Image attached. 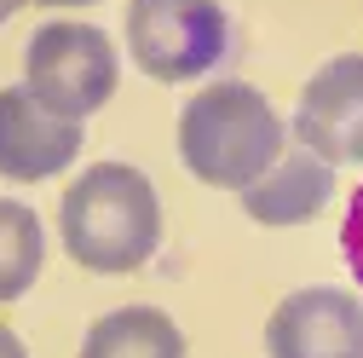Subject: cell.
<instances>
[{"label": "cell", "mask_w": 363, "mask_h": 358, "mask_svg": "<svg viewBox=\"0 0 363 358\" xmlns=\"http://www.w3.org/2000/svg\"><path fill=\"white\" fill-rule=\"evenodd\" d=\"M81 121L47 110L29 87L0 93V173L6 179H52L81 156Z\"/></svg>", "instance_id": "52a82bcc"}, {"label": "cell", "mask_w": 363, "mask_h": 358, "mask_svg": "<svg viewBox=\"0 0 363 358\" xmlns=\"http://www.w3.org/2000/svg\"><path fill=\"white\" fill-rule=\"evenodd\" d=\"M340 254H346L352 278H357V289H363V179H357V191H352V202H346V226H340Z\"/></svg>", "instance_id": "8fae6325"}, {"label": "cell", "mask_w": 363, "mask_h": 358, "mask_svg": "<svg viewBox=\"0 0 363 358\" xmlns=\"http://www.w3.org/2000/svg\"><path fill=\"white\" fill-rule=\"evenodd\" d=\"M283 116L271 110L265 93L242 81H219L179 110V156L202 185L248 191L254 179L283 156Z\"/></svg>", "instance_id": "7a4b0ae2"}, {"label": "cell", "mask_w": 363, "mask_h": 358, "mask_svg": "<svg viewBox=\"0 0 363 358\" xmlns=\"http://www.w3.org/2000/svg\"><path fill=\"white\" fill-rule=\"evenodd\" d=\"M23 87L58 116L81 121L116 93V47L93 23H40L23 53Z\"/></svg>", "instance_id": "277c9868"}, {"label": "cell", "mask_w": 363, "mask_h": 358, "mask_svg": "<svg viewBox=\"0 0 363 358\" xmlns=\"http://www.w3.org/2000/svg\"><path fill=\"white\" fill-rule=\"evenodd\" d=\"M58 232L75 266L86 272H139L162 243V202L156 185L133 168V162H99L86 168L75 185L64 191L58 208Z\"/></svg>", "instance_id": "6da1fadb"}, {"label": "cell", "mask_w": 363, "mask_h": 358, "mask_svg": "<svg viewBox=\"0 0 363 358\" xmlns=\"http://www.w3.org/2000/svg\"><path fill=\"white\" fill-rule=\"evenodd\" d=\"M127 47L150 81H196L231 47V18L219 0H133Z\"/></svg>", "instance_id": "3957f363"}, {"label": "cell", "mask_w": 363, "mask_h": 358, "mask_svg": "<svg viewBox=\"0 0 363 358\" xmlns=\"http://www.w3.org/2000/svg\"><path fill=\"white\" fill-rule=\"evenodd\" d=\"M81 358H185V335L162 306H121L86 330Z\"/></svg>", "instance_id": "9c48e42d"}, {"label": "cell", "mask_w": 363, "mask_h": 358, "mask_svg": "<svg viewBox=\"0 0 363 358\" xmlns=\"http://www.w3.org/2000/svg\"><path fill=\"white\" fill-rule=\"evenodd\" d=\"M271 358H363V300L346 289H300L265 324Z\"/></svg>", "instance_id": "8992f818"}, {"label": "cell", "mask_w": 363, "mask_h": 358, "mask_svg": "<svg viewBox=\"0 0 363 358\" xmlns=\"http://www.w3.org/2000/svg\"><path fill=\"white\" fill-rule=\"evenodd\" d=\"M329 197H335V168L300 145V151H283L242 191V208H248L254 226H300V219L323 214Z\"/></svg>", "instance_id": "ba28073f"}, {"label": "cell", "mask_w": 363, "mask_h": 358, "mask_svg": "<svg viewBox=\"0 0 363 358\" xmlns=\"http://www.w3.org/2000/svg\"><path fill=\"white\" fill-rule=\"evenodd\" d=\"M40 254H47V237H40V219L35 208L0 197V306L18 300L35 272H40Z\"/></svg>", "instance_id": "30bf717a"}, {"label": "cell", "mask_w": 363, "mask_h": 358, "mask_svg": "<svg viewBox=\"0 0 363 358\" xmlns=\"http://www.w3.org/2000/svg\"><path fill=\"white\" fill-rule=\"evenodd\" d=\"M40 6H93V0H40Z\"/></svg>", "instance_id": "5bb4252c"}, {"label": "cell", "mask_w": 363, "mask_h": 358, "mask_svg": "<svg viewBox=\"0 0 363 358\" xmlns=\"http://www.w3.org/2000/svg\"><path fill=\"white\" fill-rule=\"evenodd\" d=\"M294 139L335 162H363V53H340L306 81L294 110Z\"/></svg>", "instance_id": "5b68a950"}, {"label": "cell", "mask_w": 363, "mask_h": 358, "mask_svg": "<svg viewBox=\"0 0 363 358\" xmlns=\"http://www.w3.org/2000/svg\"><path fill=\"white\" fill-rule=\"evenodd\" d=\"M0 358H29V347H23V341H18L6 324H0Z\"/></svg>", "instance_id": "7c38bea8"}, {"label": "cell", "mask_w": 363, "mask_h": 358, "mask_svg": "<svg viewBox=\"0 0 363 358\" xmlns=\"http://www.w3.org/2000/svg\"><path fill=\"white\" fill-rule=\"evenodd\" d=\"M18 6H23V0H0V23H6V18L18 12Z\"/></svg>", "instance_id": "4fadbf2b"}]
</instances>
